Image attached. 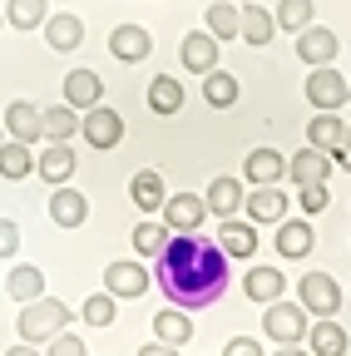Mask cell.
Wrapping results in <instances>:
<instances>
[{"label":"cell","mask_w":351,"mask_h":356,"mask_svg":"<svg viewBox=\"0 0 351 356\" xmlns=\"http://www.w3.org/2000/svg\"><path fill=\"white\" fill-rule=\"evenodd\" d=\"M228 252L223 243L203 238L198 228L193 233H168V243L158 248V267H154V282L158 292L183 307V312H203L213 307L218 297L228 292Z\"/></svg>","instance_id":"6da1fadb"},{"label":"cell","mask_w":351,"mask_h":356,"mask_svg":"<svg viewBox=\"0 0 351 356\" xmlns=\"http://www.w3.org/2000/svg\"><path fill=\"white\" fill-rule=\"evenodd\" d=\"M70 327V307L60 297H35V302H20V322H15V337L25 346H45L55 332Z\"/></svg>","instance_id":"7a4b0ae2"},{"label":"cell","mask_w":351,"mask_h":356,"mask_svg":"<svg viewBox=\"0 0 351 356\" xmlns=\"http://www.w3.org/2000/svg\"><path fill=\"white\" fill-rule=\"evenodd\" d=\"M262 337H268L272 346H302L307 341V307L302 302H287V297H277V302H268V317H262Z\"/></svg>","instance_id":"3957f363"},{"label":"cell","mask_w":351,"mask_h":356,"mask_svg":"<svg viewBox=\"0 0 351 356\" xmlns=\"http://www.w3.org/2000/svg\"><path fill=\"white\" fill-rule=\"evenodd\" d=\"M297 302L307 307V317H336L341 312V287H336L332 273H302Z\"/></svg>","instance_id":"277c9868"},{"label":"cell","mask_w":351,"mask_h":356,"mask_svg":"<svg viewBox=\"0 0 351 356\" xmlns=\"http://www.w3.org/2000/svg\"><path fill=\"white\" fill-rule=\"evenodd\" d=\"M79 134H84L95 149H119V144H124V119H119V109H109V104L99 99L95 109L79 114Z\"/></svg>","instance_id":"5b68a950"},{"label":"cell","mask_w":351,"mask_h":356,"mask_svg":"<svg viewBox=\"0 0 351 356\" xmlns=\"http://www.w3.org/2000/svg\"><path fill=\"white\" fill-rule=\"evenodd\" d=\"M109 55L124 60V65H139V60L154 55V35H149L144 25H134V20H124V25L109 30Z\"/></svg>","instance_id":"8992f818"},{"label":"cell","mask_w":351,"mask_h":356,"mask_svg":"<svg viewBox=\"0 0 351 356\" xmlns=\"http://www.w3.org/2000/svg\"><path fill=\"white\" fill-rule=\"evenodd\" d=\"M158 218L168 222L173 233H193V228H203V218H208V198H198V193H168Z\"/></svg>","instance_id":"52a82bcc"},{"label":"cell","mask_w":351,"mask_h":356,"mask_svg":"<svg viewBox=\"0 0 351 356\" xmlns=\"http://www.w3.org/2000/svg\"><path fill=\"white\" fill-rule=\"evenodd\" d=\"M307 104L312 109H341L346 104V79L332 65H312V74H307Z\"/></svg>","instance_id":"ba28073f"},{"label":"cell","mask_w":351,"mask_h":356,"mask_svg":"<svg viewBox=\"0 0 351 356\" xmlns=\"http://www.w3.org/2000/svg\"><path fill=\"white\" fill-rule=\"evenodd\" d=\"M341 55V40H336V30H327V25H307V30H297V60H307V65H332Z\"/></svg>","instance_id":"9c48e42d"},{"label":"cell","mask_w":351,"mask_h":356,"mask_svg":"<svg viewBox=\"0 0 351 356\" xmlns=\"http://www.w3.org/2000/svg\"><path fill=\"white\" fill-rule=\"evenodd\" d=\"M104 287L114 297H144L149 292V267L139 257H119V262L104 267Z\"/></svg>","instance_id":"30bf717a"},{"label":"cell","mask_w":351,"mask_h":356,"mask_svg":"<svg viewBox=\"0 0 351 356\" xmlns=\"http://www.w3.org/2000/svg\"><path fill=\"white\" fill-rule=\"evenodd\" d=\"M243 213L252 222H282L287 218V188L282 184H252V193L243 198Z\"/></svg>","instance_id":"8fae6325"},{"label":"cell","mask_w":351,"mask_h":356,"mask_svg":"<svg viewBox=\"0 0 351 356\" xmlns=\"http://www.w3.org/2000/svg\"><path fill=\"white\" fill-rule=\"evenodd\" d=\"M179 60H183L188 74H208V70H218V40H213L208 30H188L183 44H179Z\"/></svg>","instance_id":"7c38bea8"},{"label":"cell","mask_w":351,"mask_h":356,"mask_svg":"<svg viewBox=\"0 0 351 356\" xmlns=\"http://www.w3.org/2000/svg\"><path fill=\"white\" fill-rule=\"evenodd\" d=\"M50 218L60 222V228H84V218H90V198H84L79 188H70V184H55V193H50Z\"/></svg>","instance_id":"4fadbf2b"},{"label":"cell","mask_w":351,"mask_h":356,"mask_svg":"<svg viewBox=\"0 0 351 356\" xmlns=\"http://www.w3.org/2000/svg\"><path fill=\"white\" fill-rule=\"evenodd\" d=\"M154 337L163 341V351H179V346H188L193 341V322H188V312L183 307H163L158 317H154Z\"/></svg>","instance_id":"5bb4252c"},{"label":"cell","mask_w":351,"mask_h":356,"mask_svg":"<svg viewBox=\"0 0 351 356\" xmlns=\"http://www.w3.org/2000/svg\"><path fill=\"white\" fill-rule=\"evenodd\" d=\"M287 178H297V184H327L332 178V154H322L317 144H307L287 159Z\"/></svg>","instance_id":"9a60e30c"},{"label":"cell","mask_w":351,"mask_h":356,"mask_svg":"<svg viewBox=\"0 0 351 356\" xmlns=\"http://www.w3.org/2000/svg\"><path fill=\"white\" fill-rule=\"evenodd\" d=\"M317 248V233L307 218H282L277 222V257H312Z\"/></svg>","instance_id":"2e32d148"},{"label":"cell","mask_w":351,"mask_h":356,"mask_svg":"<svg viewBox=\"0 0 351 356\" xmlns=\"http://www.w3.org/2000/svg\"><path fill=\"white\" fill-rule=\"evenodd\" d=\"M45 44H50V50H60V55L79 50V44H84V20H79L74 10L45 15Z\"/></svg>","instance_id":"e0dca14e"},{"label":"cell","mask_w":351,"mask_h":356,"mask_svg":"<svg viewBox=\"0 0 351 356\" xmlns=\"http://www.w3.org/2000/svg\"><path fill=\"white\" fill-rule=\"evenodd\" d=\"M129 198H134L139 213H163V198H168V184H163V173L154 168H139L134 178H129Z\"/></svg>","instance_id":"ac0fdd59"},{"label":"cell","mask_w":351,"mask_h":356,"mask_svg":"<svg viewBox=\"0 0 351 356\" xmlns=\"http://www.w3.org/2000/svg\"><path fill=\"white\" fill-rule=\"evenodd\" d=\"M35 173L45 178V184H65V178H74V149L60 144V139H50L45 149L35 154Z\"/></svg>","instance_id":"d6986e66"},{"label":"cell","mask_w":351,"mask_h":356,"mask_svg":"<svg viewBox=\"0 0 351 356\" xmlns=\"http://www.w3.org/2000/svg\"><path fill=\"white\" fill-rule=\"evenodd\" d=\"M218 243H223L228 257H252L257 252V222L252 218H223V228H218Z\"/></svg>","instance_id":"ffe728a7"},{"label":"cell","mask_w":351,"mask_h":356,"mask_svg":"<svg viewBox=\"0 0 351 356\" xmlns=\"http://www.w3.org/2000/svg\"><path fill=\"white\" fill-rule=\"evenodd\" d=\"M99 99H104V79L95 70H70L65 74V104H74L84 114V109H95Z\"/></svg>","instance_id":"44dd1931"},{"label":"cell","mask_w":351,"mask_h":356,"mask_svg":"<svg viewBox=\"0 0 351 356\" xmlns=\"http://www.w3.org/2000/svg\"><path fill=\"white\" fill-rule=\"evenodd\" d=\"M203 198H208V218H233V213H243V198L247 193H243V178H228L223 173V178H213V184H208Z\"/></svg>","instance_id":"7402d4cb"},{"label":"cell","mask_w":351,"mask_h":356,"mask_svg":"<svg viewBox=\"0 0 351 356\" xmlns=\"http://www.w3.org/2000/svg\"><path fill=\"white\" fill-rule=\"evenodd\" d=\"M243 292L252 297V302H277L282 292H287V277H282V267H247L243 273Z\"/></svg>","instance_id":"603a6c76"},{"label":"cell","mask_w":351,"mask_h":356,"mask_svg":"<svg viewBox=\"0 0 351 356\" xmlns=\"http://www.w3.org/2000/svg\"><path fill=\"white\" fill-rule=\"evenodd\" d=\"M6 134H10V139H25V144L45 139V129H40V109L30 99H10L6 104Z\"/></svg>","instance_id":"cb8c5ba5"},{"label":"cell","mask_w":351,"mask_h":356,"mask_svg":"<svg viewBox=\"0 0 351 356\" xmlns=\"http://www.w3.org/2000/svg\"><path fill=\"white\" fill-rule=\"evenodd\" d=\"M243 178H247V184H282V178H287V159L277 149H252L247 163H243Z\"/></svg>","instance_id":"d4e9b609"},{"label":"cell","mask_w":351,"mask_h":356,"mask_svg":"<svg viewBox=\"0 0 351 356\" xmlns=\"http://www.w3.org/2000/svg\"><path fill=\"white\" fill-rule=\"evenodd\" d=\"M346 332L336 317H317V327H307V351H317V356H346Z\"/></svg>","instance_id":"484cf974"},{"label":"cell","mask_w":351,"mask_h":356,"mask_svg":"<svg viewBox=\"0 0 351 356\" xmlns=\"http://www.w3.org/2000/svg\"><path fill=\"white\" fill-rule=\"evenodd\" d=\"M238 15H243V25H238V40H247L252 50H262V44H272V35H277V20L262 10V6H238Z\"/></svg>","instance_id":"4316f807"},{"label":"cell","mask_w":351,"mask_h":356,"mask_svg":"<svg viewBox=\"0 0 351 356\" xmlns=\"http://www.w3.org/2000/svg\"><path fill=\"white\" fill-rule=\"evenodd\" d=\"M35 173V154H30V144L25 139H10V134H6V139H0V178H15V184H20V178H30Z\"/></svg>","instance_id":"83f0119b"},{"label":"cell","mask_w":351,"mask_h":356,"mask_svg":"<svg viewBox=\"0 0 351 356\" xmlns=\"http://www.w3.org/2000/svg\"><path fill=\"white\" fill-rule=\"evenodd\" d=\"M6 292H10L15 302L45 297V273H40V267H30V262H15L10 273H6Z\"/></svg>","instance_id":"f1b7e54d"},{"label":"cell","mask_w":351,"mask_h":356,"mask_svg":"<svg viewBox=\"0 0 351 356\" xmlns=\"http://www.w3.org/2000/svg\"><path fill=\"white\" fill-rule=\"evenodd\" d=\"M168 233H173V228H168L158 213H144V222H139L134 233H129V243H134V252H139V257H158V248L168 243Z\"/></svg>","instance_id":"f546056e"},{"label":"cell","mask_w":351,"mask_h":356,"mask_svg":"<svg viewBox=\"0 0 351 356\" xmlns=\"http://www.w3.org/2000/svg\"><path fill=\"white\" fill-rule=\"evenodd\" d=\"M341 134H346V124L336 119V109H317V119L307 124V144H317L322 154H336Z\"/></svg>","instance_id":"4dcf8cb0"},{"label":"cell","mask_w":351,"mask_h":356,"mask_svg":"<svg viewBox=\"0 0 351 356\" xmlns=\"http://www.w3.org/2000/svg\"><path fill=\"white\" fill-rule=\"evenodd\" d=\"M40 129H45V139H60V144H70L74 134H79V109H74V104L40 109Z\"/></svg>","instance_id":"1f68e13d"},{"label":"cell","mask_w":351,"mask_h":356,"mask_svg":"<svg viewBox=\"0 0 351 356\" xmlns=\"http://www.w3.org/2000/svg\"><path fill=\"white\" fill-rule=\"evenodd\" d=\"M203 30L218 40V44H223V40H238V25H243V15H238V6H228V0H213V6L203 10Z\"/></svg>","instance_id":"d6a6232c"},{"label":"cell","mask_w":351,"mask_h":356,"mask_svg":"<svg viewBox=\"0 0 351 356\" xmlns=\"http://www.w3.org/2000/svg\"><path fill=\"white\" fill-rule=\"evenodd\" d=\"M183 99H188V95H183V84L173 79V74H158V79L149 84V109H154V114H179Z\"/></svg>","instance_id":"836d02e7"},{"label":"cell","mask_w":351,"mask_h":356,"mask_svg":"<svg viewBox=\"0 0 351 356\" xmlns=\"http://www.w3.org/2000/svg\"><path fill=\"white\" fill-rule=\"evenodd\" d=\"M45 15H50V0H6V25H15L25 35L45 25Z\"/></svg>","instance_id":"e575fe53"},{"label":"cell","mask_w":351,"mask_h":356,"mask_svg":"<svg viewBox=\"0 0 351 356\" xmlns=\"http://www.w3.org/2000/svg\"><path fill=\"white\" fill-rule=\"evenodd\" d=\"M203 99H208L213 109H233V104H238V79H233L228 70H208V74H203Z\"/></svg>","instance_id":"d590c367"},{"label":"cell","mask_w":351,"mask_h":356,"mask_svg":"<svg viewBox=\"0 0 351 356\" xmlns=\"http://www.w3.org/2000/svg\"><path fill=\"white\" fill-rule=\"evenodd\" d=\"M114 317H119V297L109 287L95 292V297H84V307H79V322L84 327H114Z\"/></svg>","instance_id":"8d00e7d4"},{"label":"cell","mask_w":351,"mask_h":356,"mask_svg":"<svg viewBox=\"0 0 351 356\" xmlns=\"http://www.w3.org/2000/svg\"><path fill=\"white\" fill-rule=\"evenodd\" d=\"M272 20H277V30H307L317 20V0H277V10H272Z\"/></svg>","instance_id":"74e56055"},{"label":"cell","mask_w":351,"mask_h":356,"mask_svg":"<svg viewBox=\"0 0 351 356\" xmlns=\"http://www.w3.org/2000/svg\"><path fill=\"white\" fill-rule=\"evenodd\" d=\"M297 203H302L307 218H312V213H322L332 203V193H327V184H297Z\"/></svg>","instance_id":"f35d334b"},{"label":"cell","mask_w":351,"mask_h":356,"mask_svg":"<svg viewBox=\"0 0 351 356\" xmlns=\"http://www.w3.org/2000/svg\"><path fill=\"white\" fill-rule=\"evenodd\" d=\"M15 252H20V222L0 218V257H15Z\"/></svg>","instance_id":"ab89813d"},{"label":"cell","mask_w":351,"mask_h":356,"mask_svg":"<svg viewBox=\"0 0 351 356\" xmlns=\"http://www.w3.org/2000/svg\"><path fill=\"white\" fill-rule=\"evenodd\" d=\"M45 351H55V356H79V351H84V341H79V337H70V332H55V337L45 341Z\"/></svg>","instance_id":"60d3db41"},{"label":"cell","mask_w":351,"mask_h":356,"mask_svg":"<svg viewBox=\"0 0 351 356\" xmlns=\"http://www.w3.org/2000/svg\"><path fill=\"white\" fill-rule=\"evenodd\" d=\"M223 356H262V341H252V337H228V341H223Z\"/></svg>","instance_id":"b9f144b4"},{"label":"cell","mask_w":351,"mask_h":356,"mask_svg":"<svg viewBox=\"0 0 351 356\" xmlns=\"http://www.w3.org/2000/svg\"><path fill=\"white\" fill-rule=\"evenodd\" d=\"M332 163H341V168H351V124H346V134H341V144H336V154H332Z\"/></svg>","instance_id":"7bdbcfd3"},{"label":"cell","mask_w":351,"mask_h":356,"mask_svg":"<svg viewBox=\"0 0 351 356\" xmlns=\"http://www.w3.org/2000/svg\"><path fill=\"white\" fill-rule=\"evenodd\" d=\"M346 104H351V79H346Z\"/></svg>","instance_id":"ee69618b"},{"label":"cell","mask_w":351,"mask_h":356,"mask_svg":"<svg viewBox=\"0 0 351 356\" xmlns=\"http://www.w3.org/2000/svg\"><path fill=\"white\" fill-rule=\"evenodd\" d=\"M0 30H6V10H0Z\"/></svg>","instance_id":"f6af8a7d"},{"label":"cell","mask_w":351,"mask_h":356,"mask_svg":"<svg viewBox=\"0 0 351 356\" xmlns=\"http://www.w3.org/2000/svg\"><path fill=\"white\" fill-rule=\"evenodd\" d=\"M0 139H6V124H0Z\"/></svg>","instance_id":"bcb514c9"}]
</instances>
